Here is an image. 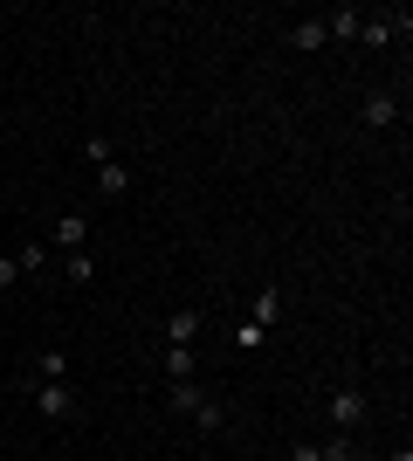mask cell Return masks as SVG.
Segmentation results:
<instances>
[{
  "instance_id": "6da1fadb",
  "label": "cell",
  "mask_w": 413,
  "mask_h": 461,
  "mask_svg": "<svg viewBox=\"0 0 413 461\" xmlns=\"http://www.w3.org/2000/svg\"><path fill=\"white\" fill-rule=\"evenodd\" d=\"M28 393H35V413H41V420H76V400H69V385H49V379H35Z\"/></svg>"
},
{
  "instance_id": "7a4b0ae2",
  "label": "cell",
  "mask_w": 413,
  "mask_h": 461,
  "mask_svg": "<svg viewBox=\"0 0 413 461\" xmlns=\"http://www.w3.org/2000/svg\"><path fill=\"white\" fill-rule=\"evenodd\" d=\"M407 28H413L407 7H400V14H365V21H358V41H365V49H386V41L407 35Z\"/></svg>"
},
{
  "instance_id": "3957f363",
  "label": "cell",
  "mask_w": 413,
  "mask_h": 461,
  "mask_svg": "<svg viewBox=\"0 0 413 461\" xmlns=\"http://www.w3.org/2000/svg\"><path fill=\"white\" fill-rule=\"evenodd\" d=\"M331 427H337V434L365 427V393H358V385H337V400H331Z\"/></svg>"
},
{
  "instance_id": "277c9868",
  "label": "cell",
  "mask_w": 413,
  "mask_h": 461,
  "mask_svg": "<svg viewBox=\"0 0 413 461\" xmlns=\"http://www.w3.org/2000/svg\"><path fill=\"white\" fill-rule=\"evenodd\" d=\"M393 117H400V96L393 90H373L365 104H358V124H365V131H386Z\"/></svg>"
},
{
  "instance_id": "5b68a950",
  "label": "cell",
  "mask_w": 413,
  "mask_h": 461,
  "mask_svg": "<svg viewBox=\"0 0 413 461\" xmlns=\"http://www.w3.org/2000/svg\"><path fill=\"white\" fill-rule=\"evenodd\" d=\"M49 241H56L62 255H76L83 241H90V213H76V207H69V213H62V221H56V234H49Z\"/></svg>"
},
{
  "instance_id": "8992f818",
  "label": "cell",
  "mask_w": 413,
  "mask_h": 461,
  "mask_svg": "<svg viewBox=\"0 0 413 461\" xmlns=\"http://www.w3.org/2000/svg\"><path fill=\"white\" fill-rule=\"evenodd\" d=\"M200 324H207V317H200L193 303H186V310H173V317H166V345H193V338H200Z\"/></svg>"
},
{
  "instance_id": "52a82bcc",
  "label": "cell",
  "mask_w": 413,
  "mask_h": 461,
  "mask_svg": "<svg viewBox=\"0 0 413 461\" xmlns=\"http://www.w3.org/2000/svg\"><path fill=\"white\" fill-rule=\"evenodd\" d=\"M324 41H331V35H324V14H317V21H296V28H290V49H296V56H317Z\"/></svg>"
},
{
  "instance_id": "ba28073f",
  "label": "cell",
  "mask_w": 413,
  "mask_h": 461,
  "mask_svg": "<svg viewBox=\"0 0 413 461\" xmlns=\"http://www.w3.org/2000/svg\"><path fill=\"white\" fill-rule=\"evenodd\" d=\"M207 400H214V393H207V385H200V379L173 385V406H179V413H186V420H193V413H200V406H207Z\"/></svg>"
},
{
  "instance_id": "9c48e42d",
  "label": "cell",
  "mask_w": 413,
  "mask_h": 461,
  "mask_svg": "<svg viewBox=\"0 0 413 461\" xmlns=\"http://www.w3.org/2000/svg\"><path fill=\"white\" fill-rule=\"evenodd\" d=\"M166 379H173V385L193 379V345H166Z\"/></svg>"
},
{
  "instance_id": "30bf717a",
  "label": "cell",
  "mask_w": 413,
  "mask_h": 461,
  "mask_svg": "<svg viewBox=\"0 0 413 461\" xmlns=\"http://www.w3.org/2000/svg\"><path fill=\"white\" fill-rule=\"evenodd\" d=\"M275 317H283V289L269 283V289H256V317H248V324H262V330H269Z\"/></svg>"
},
{
  "instance_id": "8fae6325",
  "label": "cell",
  "mask_w": 413,
  "mask_h": 461,
  "mask_svg": "<svg viewBox=\"0 0 413 461\" xmlns=\"http://www.w3.org/2000/svg\"><path fill=\"white\" fill-rule=\"evenodd\" d=\"M124 186H131V173H124L118 158H103V166H97V193H111V200H124Z\"/></svg>"
},
{
  "instance_id": "7c38bea8",
  "label": "cell",
  "mask_w": 413,
  "mask_h": 461,
  "mask_svg": "<svg viewBox=\"0 0 413 461\" xmlns=\"http://www.w3.org/2000/svg\"><path fill=\"white\" fill-rule=\"evenodd\" d=\"M14 269L21 276H49V241H28V249L14 255Z\"/></svg>"
},
{
  "instance_id": "4fadbf2b",
  "label": "cell",
  "mask_w": 413,
  "mask_h": 461,
  "mask_svg": "<svg viewBox=\"0 0 413 461\" xmlns=\"http://www.w3.org/2000/svg\"><path fill=\"white\" fill-rule=\"evenodd\" d=\"M35 379H49V385H69V358H62V351H41V358H35Z\"/></svg>"
},
{
  "instance_id": "5bb4252c",
  "label": "cell",
  "mask_w": 413,
  "mask_h": 461,
  "mask_svg": "<svg viewBox=\"0 0 413 461\" xmlns=\"http://www.w3.org/2000/svg\"><path fill=\"white\" fill-rule=\"evenodd\" d=\"M69 283H76V289H90V283H97V262H90V255H69Z\"/></svg>"
},
{
  "instance_id": "9a60e30c",
  "label": "cell",
  "mask_w": 413,
  "mask_h": 461,
  "mask_svg": "<svg viewBox=\"0 0 413 461\" xmlns=\"http://www.w3.org/2000/svg\"><path fill=\"white\" fill-rule=\"evenodd\" d=\"M317 455H324V461H352L358 447H352V434H331V441H317Z\"/></svg>"
},
{
  "instance_id": "2e32d148",
  "label": "cell",
  "mask_w": 413,
  "mask_h": 461,
  "mask_svg": "<svg viewBox=\"0 0 413 461\" xmlns=\"http://www.w3.org/2000/svg\"><path fill=\"white\" fill-rule=\"evenodd\" d=\"M83 158H90V166H103V158H118V152H111V138H103V131H90V138H83Z\"/></svg>"
},
{
  "instance_id": "e0dca14e",
  "label": "cell",
  "mask_w": 413,
  "mask_h": 461,
  "mask_svg": "<svg viewBox=\"0 0 413 461\" xmlns=\"http://www.w3.org/2000/svg\"><path fill=\"white\" fill-rule=\"evenodd\" d=\"M21 283V269H14V255H0V289H14Z\"/></svg>"
},
{
  "instance_id": "ac0fdd59",
  "label": "cell",
  "mask_w": 413,
  "mask_h": 461,
  "mask_svg": "<svg viewBox=\"0 0 413 461\" xmlns=\"http://www.w3.org/2000/svg\"><path fill=\"white\" fill-rule=\"evenodd\" d=\"M290 461H324V455H317V441H303V447H290Z\"/></svg>"
}]
</instances>
